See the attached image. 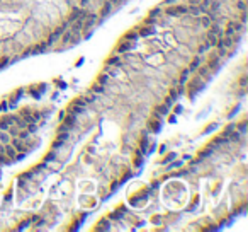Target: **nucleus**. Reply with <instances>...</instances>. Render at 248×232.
Masks as SVG:
<instances>
[{"mask_svg":"<svg viewBox=\"0 0 248 232\" xmlns=\"http://www.w3.org/2000/svg\"><path fill=\"white\" fill-rule=\"evenodd\" d=\"M207 68H211V70H218V68H219V60L218 58H212L211 62L207 63Z\"/></svg>","mask_w":248,"mask_h":232,"instance_id":"4468645a","label":"nucleus"},{"mask_svg":"<svg viewBox=\"0 0 248 232\" xmlns=\"http://www.w3.org/2000/svg\"><path fill=\"white\" fill-rule=\"evenodd\" d=\"M177 96H179V94H177V91H175V89H172V91H170V97H172L173 101H175V99H177Z\"/></svg>","mask_w":248,"mask_h":232,"instance_id":"e433bc0d","label":"nucleus"},{"mask_svg":"<svg viewBox=\"0 0 248 232\" xmlns=\"http://www.w3.org/2000/svg\"><path fill=\"white\" fill-rule=\"evenodd\" d=\"M150 130H151V132H155V133L160 132V121L157 120V123H150Z\"/></svg>","mask_w":248,"mask_h":232,"instance_id":"b1692460","label":"nucleus"},{"mask_svg":"<svg viewBox=\"0 0 248 232\" xmlns=\"http://www.w3.org/2000/svg\"><path fill=\"white\" fill-rule=\"evenodd\" d=\"M199 72H201V77H206V75L209 74V68H207V67H202V68H201Z\"/></svg>","mask_w":248,"mask_h":232,"instance_id":"7c9ffc66","label":"nucleus"},{"mask_svg":"<svg viewBox=\"0 0 248 232\" xmlns=\"http://www.w3.org/2000/svg\"><path fill=\"white\" fill-rule=\"evenodd\" d=\"M158 14H160V9H155V10H151V14H150V15H151V17H157Z\"/></svg>","mask_w":248,"mask_h":232,"instance_id":"a19ab883","label":"nucleus"},{"mask_svg":"<svg viewBox=\"0 0 248 232\" xmlns=\"http://www.w3.org/2000/svg\"><path fill=\"white\" fill-rule=\"evenodd\" d=\"M4 154L7 155V157H10V159H14L15 157V149L12 147V145H9V144H5L4 145Z\"/></svg>","mask_w":248,"mask_h":232,"instance_id":"1a4fd4ad","label":"nucleus"},{"mask_svg":"<svg viewBox=\"0 0 248 232\" xmlns=\"http://www.w3.org/2000/svg\"><path fill=\"white\" fill-rule=\"evenodd\" d=\"M68 111H70V113H73V114H82V113H83V111H85V108H82V106H77V104H70Z\"/></svg>","mask_w":248,"mask_h":232,"instance_id":"9d476101","label":"nucleus"},{"mask_svg":"<svg viewBox=\"0 0 248 232\" xmlns=\"http://www.w3.org/2000/svg\"><path fill=\"white\" fill-rule=\"evenodd\" d=\"M201 62H202V58H201V56H197V58H194V62L190 63V67H189V70H190V72H196L197 68H199V65H201Z\"/></svg>","mask_w":248,"mask_h":232,"instance_id":"f8f14e48","label":"nucleus"},{"mask_svg":"<svg viewBox=\"0 0 248 232\" xmlns=\"http://www.w3.org/2000/svg\"><path fill=\"white\" fill-rule=\"evenodd\" d=\"M175 155H177V154H170V155H168V157H167V159H165V161H163V164H167V162L173 161V159H175Z\"/></svg>","mask_w":248,"mask_h":232,"instance_id":"c9c22d12","label":"nucleus"},{"mask_svg":"<svg viewBox=\"0 0 248 232\" xmlns=\"http://www.w3.org/2000/svg\"><path fill=\"white\" fill-rule=\"evenodd\" d=\"M2 109H7V104H5V103H0V111H2Z\"/></svg>","mask_w":248,"mask_h":232,"instance_id":"09e8293b","label":"nucleus"},{"mask_svg":"<svg viewBox=\"0 0 248 232\" xmlns=\"http://www.w3.org/2000/svg\"><path fill=\"white\" fill-rule=\"evenodd\" d=\"M187 7H182V5H175V7H167V15H172V17H177L180 14H185Z\"/></svg>","mask_w":248,"mask_h":232,"instance_id":"f257e3e1","label":"nucleus"},{"mask_svg":"<svg viewBox=\"0 0 248 232\" xmlns=\"http://www.w3.org/2000/svg\"><path fill=\"white\" fill-rule=\"evenodd\" d=\"M0 121L7 123V125H14V121H15V116H2V118H0Z\"/></svg>","mask_w":248,"mask_h":232,"instance_id":"f3484780","label":"nucleus"},{"mask_svg":"<svg viewBox=\"0 0 248 232\" xmlns=\"http://www.w3.org/2000/svg\"><path fill=\"white\" fill-rule=\"evenodd\" d=\"M63 120H65V125L68 126V128H73V126L77 125V114H73V113L70 114V116H65Z\"/></svg>","mask_w":248,"mask_h":232,"instance_id":"39448f33","label":"nucleus"},{"mask_svg":"<svg viewBox=\"0 0 248 232\" xmlns=\"http://www.w3.org/2000/svg\"><path fill=\"white\" fill-rule=\"evenodd\" d=\"M119 60H121L119 56H110V58L107 60V65H119V63H121Z\"/></svg>","mask_w":248,"mask_h":232,"instance_id":"412c9836","label":"nucleus"},{"mask_svg":"<svg viewBox=\"0 0 248 232\" xmlns=\"http://www.w3.org/2000/svg\"><path fill=\"white\" fill-rule=\"evenodd\" d=\"M60 38H61L63 43H70V38H72V31H70V29H65V33H63Z\"/></svg>","mask_w":248,"mask_h":232,"instance_id":"2eb2a0df","label":"nucleus"},{"mask_svg":"<svg viewBox=\"0 0 248 232\" xmlns=\"http://www.w3.org/2000/svg\"><path fill=\"white\" fill-rule=\"evenodd\" d=\"M17 133H19V128H17V130H15V128H10V130H9V135H10V136H17Z\"/></svg>","mask_w":248,"mask_h":232,"instance_id":"72a5a7b5","label":"nucleus"},{"mask_svg":"<svg viewBox=\"0 0 248 232\" xmlns=\"http://www.w3.org/2000/svg\"><path fill=\"white\" fill-rule=\"evenodd\" d=\"M175 0H167V5H170V4H173Z\"/></svg>","mask_w":248,"mask_h":232,"instance_id":"603ef678","label":"nucleus"},{"mask_svg":"<svg viewBox=\"0 0 248 232\" xmlns=\"http://www.w3.org/2000/svg\"><path fill=\"white\" fill-rule=\"evenodd\" d=\"M190 5H199V0H190Z\"/></svg>","mask_w":248,"mask_h":232,"instance_id":"8fccbe9b","label":"nucleus"},{"mask_svg":"<svg viewBox=\"0 0 248 232\" xmlns=\"http://www.w3.org/2000/svg\"><path fill=\"white\" fill-rule=\"evenodd\" d=\"M216 39H218V38H216L212 33H207V43L211 44V46H214V44H216Z\"/></svg>","mask_w":248,"mask_h":232,"instance_id":"5701e85b","label":"nucleus"},{"mask_svg":"<svg viewBox=\"0 0 248 232\" xmlns=\"http://www.w3.org/2000/svg\"><path fill=\"white\" fill-rule=\"evenodd\" d=\"M80 39H82V36H80V33H72V38H70V43L75 46V44H78L80 43Z\"/></svg>","mask_w":248,"mask_h":232,"instance_id":"ddd939ff","label":"nucleus"},{"mask_svg":"<svg viewBox=\"0 0 248 232\" xmlns=\"http://www.w3.org/2000/svg\"><path fill=\"white\" fill-rule=\"evenodd\" d=\"M112 5H117V4H121V2H124V0H109Z\"/></svg>","mask_w":248,"mask_h":232,"instance_id":"a18cd8bd","label":"nucleus"},{"mask_svg":"<svg viewBox=\"0 0 248 232\" xmlns=\"http://www.w3.org/2000/svg\"><path fill=\"white\" fill-rule=\"evenodd\" d=\"M182 111H184V108H182V106H175V113H177V114H180Z\"/></svg>","mask_w":248,"mask_h":232,"instance_id":"37998d69","label":"nucleus"},{"mask_svg":"<svg viewBox=\"0 0 248 232\" xmlns=\"http://www.w3.org/2000/svg\"><path fill=\"white\" fill-rule=\"evenodd\" d=\"M138 38H139L138 33H128L126 36H124V39H126V41H136Z\"/></svg>","mask_w":248,"mask_h":232,"instance_id":"6ab92c4d","label":"nucleus"},{"mask_svg":"<svg viewBox=\"0 0 248 232\" xmlns=\"http://www.w3.org/2000/svg\"><path fill=\"white\" fill-rule=\"evenodd\" d=\"M168 111H170V108H168L167 104H161V106H157V113H160V114H168Z\"/></svg>","mask_w":248,"mask_h":232,"instance_id":"dca6fc26","label":"nucleus"},{"mask_svg":"<svg viewBox=\"0 0 248 232\" xmlns=\"http://www.w3.org/2000/svg\"><path fill=\"white\" fill-rule=\"evenodd\" d=\"M88 2H90V0H82V5H83V7H85V5L88 4Z\"/></svg>","mask_w":248,"mask_h":232,"instance_id":"3c124183","label":"nucleus"},{"mask_svg":"<svg viewBox=\"0 0 248 232\" xmlns=\"http://www.w3.org/2000/svg\"><path fill=\"white\" fill-rule=\"evenodd\" d=\"M211 33H212V34H214V36H219V38H221V36H223V31H221V27H219V26H212V29H211Z\"/></svg>","mask_w":248,"mask_h":232,"instance_id":"4be33fe9","label":"nucleus"},{"mask_svg":"<svg viewBox=\"0 0 248 232\" xmlns=\"http://www.w3.org/2000/svg\"><path fill=\"white\" fill-rule=\"evenodd\" d=\"M145 24H146V26H151V24H155V17H151V15H150V17L145 21Z\"/></svg>","mask_w":248,"mask_h":232,"instance_id":"2f4dec72","label":"nucleus"},{"mask_svg":"<svg viewBox=\"0 0 248 232\" xmlns=\"http://www.w3.org/2000/svg\"><path fill=\"white\" fill-rule=\"evenodd\" d=\"M92 91L94 92H104V87H102V84H95L94 87H92Z\"/></svg>","mask_w":248,"mask_h":232,"instance_id":"bb28decb","label":"nucleus"},{"mask_svg":"<svg viewBox=\"0 0 248 232\" xmlns=\"http://www.w3.org/2000/svg\"><path fill=\"white\" fill-rule=\"evenodd\" d=\"M202 26H204V27H211L212 26V21L207 17V15H206V17H202Z\"/></svg>","mask_w":248,"mask_h":232,"instance_id":"393cba45","label":"nucleus"},{"mask_svg":"<svg viewBox=\"0 0 248 232\" xmlns=\"http://www.w3.org/2000/svg\"><path fill=\"white\" fill-rule=\"evenodd\" d=\"M241 22H246V14H245V10H243V14H241Z\"/></svg>","mask_w":248,"mask_h":232,"instance_id":"de8ad7c7","label":"nucleus"},{"mask_svg":"<svg viewBox=\"0 0 248 232\" xmlns=\"http://www.w3.org/2000/svg\"><path fill=\"white\" fill-rule=\"evenodd\" d=\"M134 41H126L124 39L122 44H119L117 46V53H126V51H131V50H134Z\"/></svg>","mask_w":248,"mask_h":232,"instance_id":"7ed1b4c3","label":"nucleus"},{"mask_svg":"<svg viewBox=\"0 0 248 232\" xmlns=\"http://www.w3.org/2000/svg\"><path fill=\"white\" fill-rule=\"evenodd\" d=\"M223 43H224V48H231V46H233V38L231 36L223 38Z\"/></svg>","mask_w":248,"mask_h":232,"instance_id":"a211bd4d","label":"nucleus"},{"mask_svg":"<svg viewBox=\"0 0 248 232\" xmlns=\"http://www.w3.org/2000/svg\"><path fill=\"white\" fill-rule=\"evenodd\" d=\"M70 24H72V33H78V31L82 29V26H83V21H82V19H77V21H73V22H70Z\"/></svg>","mask_w":248,"mask_h":232,"instance_id":"0eeeda50","label":"nucleus"},{"mask_svg":"<svg viewBox=\"0 0 248 232\" xmlns=\"http://www.w3.org/2000/svg\"><path fill=\"white\" fill-rule=\"evenodd\" d=\"M10 142H12L10 145L15 149V152H26L27 150V147L22 144V140H21V138H17V136H14V140H10Z\"/></svg>","mask_w":248,"mask_h":232,"instance_id":"20e7f679","label":"nucleus"},{"mask_svg":"<svg viewBox=\"0 0 248 232\" xmlns=\"http://www.w3.org/2000/svg\"><path fill=\"white\" fill-rule=\"evenodd\" d=\"M68 130H70V128H68V126L65 125V123H63V125H61V126H60V128H58V133H60V132H68Z\"/></svg>","mask_w":248,"mask_h":232,"instance_id":"ea45409f","label":"nucleus"},{"mask_svg":"<svg viewBox=\"0 0 248 232\" xmlns=\"http://www.w3.org/2000/svg\"><path fill=\"white\" fill-rule=\"evenodd\" d=\"M110 10H112V4H110L109 0H107L106 4H104L102 10H100V17H107V15L110 14Z\"/></svg>","mask_w":248,"mask_h":232,"instance_id":"423d86ee","label":"nucleus"},{"mask_svg":"<svg viewBox=\"0 0 248 232\" xmlns=\"http://www.w3.org/2000/svg\"><path fill=\"white\" fill-rule=\"evenodd\" d=\"M106 82H107V75H100V77H99V84H106Z\"/></svg>","mask_w":248,"mask_h":232,"instance_id":"f704fd0d","label":"nucleus"},{"mask_svg":"<svg viewBox=\"0 0 248 232\" xmlns=\"http://www.w3.org/2000/svg\"><path fill=\"white\" fill-rule=\"evenodd\" d=\"M68 136H70V133H68V132H60V133H58V136H56V140H55V144H53V149L63 147V144H65V142L68 140Z\"/></svg>","mask_w":248,"mask_h":232,"instance_id":"f03ea898","label":"nucleus"},{"mask_svg":"<svg viewBox=\"0 0 248 232\" xmlns=\"http://www.w3.org/2000/svg\"><path fill=\"white\" fill-rule=\"evenodd\" d=\"M219 7H221V4H219V2H212V4H211V10L212 12H216Z\"/></svg>","mask_w":248,"mask_h":232,"instance_id":"c85d7f7f","label":"nucleus"},{"mask_svg":"<svg viewBox=\"0 0 248 232\" xmlns=\"http://www.w3.org/2000/svg\"><path fill=\"white\" fill-rule=\"evenodd\" d=\"M0 142H2L4 145L10 142V135L7 133V130H0Z\"/></svg>","mask_w":248,"mask_h":232,"instance_id":"9b49d317","label":"nucleus"},{"mask_svg":"<svg viewBox=\"0 0 248 232\" xmlns=\"http://www.w3.org/2000/svg\"><path fill=\"white\" fill-rule=\"evenodd\" d=\"M9 63H10V60H9V58H2V62H0V68H4V67H7Z\"/></svg>","mask_w":248,"mask_h":232,"instance_id":"c756f323","label":"nucleus"},{"mask_svg":"<svg viewBox=\"0 0 248 232\" xmlns=\"http://www.w3.org/2000/svg\"><path fill=\"white\" fill-rule=\"evenodd\" d=\"M245 130H246V123H241V125H240V132H245Z\"/></svg>","mask_w":248,"mask_h":232,"instance_id":"49530a36","label":"nucleus"},{"mask_svg":"<svg viewBox=\"0 0 248 232\" xmlns=\"http://www.w3.org/2000/svg\"><path fill=\"white\" fill-rule=\"evenodd\" d=\"M165 104H167V106L170 108L172 104H173V99H172V97H168V99H165Z\"/></svg>","mask_w":248,"mask_h":232,"instance_id":"79ce46f5","label":"nucleus"},{"mask_svg":"<svg viewBox=\"0 0 248 232\" xmlns=\"http://www.w3.org/2000/svg\"><path fill=\"white\" fill-rule=\"evenodd\" d=\"M146 147H148V140H146V138H143V142H141V150L146 152Z\"/></svg>","mask_w":248,"mask_h":232,"instance_id":"473e14b6","label":"nucleus"},{"mask_svg":"<svg viewBox=\"0 0 248 232\" xmlns=\"http://www.w3.org/2000/svg\"><path fill=\"white\" fill-rule=\"evenodd\" d=\"M0 152H4V144H0Z\"/></svg>","mask_w":248,"mask_h":232,"instance_id":"864d4df0","label":"nucleus"},{"mask_svg":"<svg viewBox=\"0 0 248 232\" xmlns=\"http://www.w3.org/2000/svg\"><path fill=\"white\" fill-rule=\"evenodd\" d=\"M223 34H226V36H233V34H234V27H233V22H230V24H228L226 31H224V33H223Z\"/></svg>","mask_w":248,"mask_h":232,"instance_id":"aec40b11","label":"nucleus"},{"mask_svg":"<svg viewBox=\"0 0 248 232\" xmlns=\"http://www.w3.org/2000/svg\"><path fill=\"white\" fill-rule=\"evenodd\" d=\"M56 159V155H55V152H49V154L44 157V162H53Z\"/></svg>","mask_w":248,"mask_h":232,"instance_id":"a878e982","label":"nucleus"},{"mask_svg":"<svg viewBox=\"0 0 248 232\" xmlns=\"http://www.w3.org/2000/svg\"><path fill=\"white\" fill-rule=\"evenodd\" d=\"M209 48H211V44H209V43H206V44H201V48H199V53H204L206 50H209Z\"/></svg>","mask_w":248,"mask_h":232,"instance_id":"cd10ccee","label":"nucleus"},{"mask_svg":"<svg viewBox=\"0 0 248 232\" xmlns=\"http://www.w3.org/2000/svg\"><path fill=\"white\" fill-rule=\"evenodd\" d=\"M238 9H240L241 12H243L245 9H246V5H245V2H243V0H241V2H238Z\"/></svg>","mask_w":248,"mask_h":232,"instance_id":"4c0bfd02","label":"nucleus"},{"mask_svg":"<svg viewBox=\"0 0 248 232\" xmlns=\"http://www.w3.org/2000/svg\"><path fill=\"white\" fill-rule=\"evenodd\" d=\"M246 80H248L246 75H243V77H241V80H240V85H241V87H245V85H246Z\"/></svg>","mask_w":248,"mask_h":232,"instance_id":"58836bf2","label":"nucleus"},{"mask_svg":"<svg viewBox=\"0 0 248 232\" xmlns=\"http://www.w3.org/2000/svg\"><path fill=\"white\" fill-rule=\"evenodd\" d=\"M153 33H155V27L153 26H146V27H143V29L138 33V36L146 38V36H150V34H153Z\"/></svg>","mask_w":248,"mask_h":232,"instance_id":"6e6552de","label":"nucleus"},{"mask_svg":"<svg viewBox=\"0 0 248 232\" xmlns=\"http://www.w3.org/2000/svg\"><path fill=\"white\" fill-rule=\"evenodd\" d=\"M216 126H218V125H211V126H207V130H206V133H209V132H212V130H216Z\"/></svg>","mask_w":248,"mask_h":232,"instance_id":"c03bdc74","label":"nucleus"}]
</instances>
